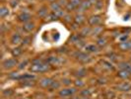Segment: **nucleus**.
Masks as SVG:
<instances>
[{"instance_id": "obj_1", "label": "nucleus", "mask_w": 131, "mask_h": 99, "mask_svg": "<svg viewBox=\"0 0 131 99\" xmlns=\"http://www.w3.org/2000/svg\"><path fill=\"white\" fill-rule=\"evenodd\" d=\"M49 69V64L48 62H39V64H34L31 66V71L33 73H46Z\"/></svg>"}, {"instance_id": "obj_2", "label": "nucleus", "mask_w": 131, "mask_h": 99, "mask_svg": "<svg viewBox=\"0 0 131 99\" xmlns=\"http://www.w3.org/2000/svg\"><path fill=\"white\" fill-rule=\"evenodd\" d=\"M77 91L76 87H72V88H64V89H61L59 91V96L60 97H69L73 94H75Z\"/></svg>"}, {"instance_id": "obj_3", "label": "nucleus", "mask_w": 131, "mask_h": 99, "mask_svg": "<svg viewBox=\"0 0 131 99\" xmlns=\"http://www.w3.org/2000/svg\"><path fill=\"white\" fill-rule=\"evenodd\" d=\"M101 22H102V18H101V16H99V15H94V16L90 17V18L88 19L89 25L93 27H97L98 25L101 24Z\"/></svg>"}, {"instance_id": "obj_4", "label": "nucleus", "mask_w": 131, "mask_h": 99, "mask_svg": "<svg viewBox=\"0 0 131 99\" xmlns=\"http://www.w3.org/2000/svg\"><path fill=\"white\" fill-rule=\"evenodd\" d=\"M17 65V60L15 59H6L3 64H2V66H3V68H5V69H10V68H13L14 66H16Z\"/></svg>"}, {"instance_id": "obj_5", "label": "nucleus", "mask_w": 131, "mask_h": 99, "mask_svg": "<svg viewBox=\"0 0 131 99\" xmlns=\"http://www.w3.org/2000/svg\"><path fill=\"white\" fill-rule=\"evenodd\" d=\"M76 58H77V59L80 60V61L86 62V61H88V60L90 59L91 57H90L88 53H83V52H79V53H77V55H76Z\"/></svg>"}, {"instance_id": "obj_6", "label": "nucleus", "mask_w": 131, "mask_h": 99, "mask_svg": "<svg viewBox=\"0 0 131 99\" xmlns=\"http://www.w3.org/2000/svg\"><path fill=\"white\" fill-rule=\"evenodd\" d=\"M52 82H53V80L51 78H49V77H45V78H42L39 81V84H40V86H42V87H45V88H47V87H50V86H51Z\"/></svg>"}, {"instance_id": "obj_7", "label": "nucleus", "mask_w": 131, "mask_h": 99, "mask_svg": "<svg viewBox=\"0 0 131 99\" xmlns=\"http://www.w3.org/2000/svg\"><path fill=\"white\" fill-rule=\"evenodd\" d=\"M18 19H19L20 22H23L24 24L27 23V22H30V20H31V15L29 13H27V12H23V13H21L18 16Z\"/></svg>"}, {"instance_id": "obj_8", "label": "nucleus", "mask_w": 131, "mask_h": 99, "mask_svg": "<svg viewBox=\"0 0 131 99\" xmlns=\"http://www.w3.org/2000/svg\"><path fill=\"white\" fill-rule=\"evenodd\" d=\"M118 90H121V91H128L131 89V83L129 82H123V83H120L119 85H117Z\"/></svg>"}, {"instance_id": "obj_9", "label": "nucleus", "mask_w": 131, "mask_h": 99, "mask_svg": "<svg viewBox=\"0 0 131 99\" xmlns=\"http://www.w3.org/2000/svg\"><path fill=\"white\" fill-rule=\"evenodd\" d=\"M92 6V3L90 2V1H88V0H84V1H82V3H81V5H80V11H82V12H84L85 10L87 9H89L90 7Z\"/></svg>"}, {"instance_id": "obj_10", "label": "nucleus", "mask_w": 131, "mask_h": 99, "mask_svg": "<svg viewBox=\"0 0 131 99\" xmlns=\"http://www.w3.org/2000/svg\"><path fill=\"white\" fill-rule=\"evenodd\" d=\"M85 50L86 52H88V53H98L99 52L98 47L96 46V45H93V44L85 46Z\"/></svg>"}, {"instance_id": "obj_11", "label": "nucleus", "mask_w": 131, "mask_h": 99, "mask_svg": "<svg viewBox=\"0 0 131 99\" xmlns=\"http://www.w3.org/2000/svg\"><path fill=\"white\" fill-rule=\"evenodd\" d=\"M22 41H23V40H22V37H21V35H19L18 33L14 34L13 36H12V38H11V42H12V44H14V45L20 44Z\"/></svg>"}, {"instance_id": "obj_12", "label": "nucleus", "mask_w": 131, "mask_h": 99, "mask_svg": "<svg viewBox=\"0 0 131 99\" xmlns=\"http://www.w3.org/2000/svg\"><path fill=\"white\" fill-rule=\"evenodd\" d=\"M23 29H24L26 32H32L34 29H35V24H34L33 22H27V23L24 24Z\"/></svg>"}, {"instance_id": "obj_13", "label": "nucleus", "mask_w": 131, "mask_h": 99, "mask_svg": "<svg viewBox=\"0 0 131 99\" xmlns=\"http://www.w3.org/2000/svg\"><path fill=\"white\" fill-rule=\"evenodd\" d=\"M131 75V73H128L127 70H125V69H120L119 71H118L117 73V76L118 77H120V78H128L129 76Z\"/></svg>"}, {"instance_id": "obj_14", "label": "nucleus", "mask_w": 131, "mask_h": 99, "mask_svg": "<svg viewBox=\"0 0 131 99\" xmlns=\"http://www.w3.org/2000/svg\"><path fill=\"white\" fill-rule=\"evenodd\" d=\"M75 22H76V24L77 25H81L82 23H84V21H85V16L83 15V14H77L76 16H75Z\"/></svg>"}, {"instance_id": "obj_15", "label": "nucleus", "mask_w": 131, "mask_h": 99, "mask_svg": "<svg viewBox=\"0 0 131 99\" xmlns=\"http://www.w3.org/2000/svg\"><path fill=\"white\" fill-rule=\"evenodd\" d=\"M119 48L122 50V51H127V50H130L131 49V42H122L120 43Z\"/></svg>"}, {"instance_id": "obj_16", "label": "nucleus", "mask_w": 131, "mask_h": 99, "mask_svg": "<svg viewBox=\"0 0 131 99\" xmlns=\"http://www.w3.org/2000/svg\"><path fill=\"white\" fill-rule=\"evenodd\" d=\"M106 44H107V40L105 39V37H101V38H99L97 40V46L101 47V48L105 47Z\"/></svg>"}, {"instance_id": "obj_17", "label": "nucleus", "mask_w": 131, "mask_h": 99, "mask_svg": "<svg viewBox=\"0 0 131 99\" xmlns=\"http://www.w3.org/2000/svg\"><path fill=\"white\" fill-rule=\"evenodd\" d=\"M50 8H51V10H52L53 12H56V11H58V10L61 9V5L59 4V2H51Z\"/></svg>"}, {"instance_id": "obj_18", "label": "nucleus", "mask_w": 131, "mask_h": 99, "mask_svg": "<svg viewBox=\"0 0 131 99\" xmlns=\"http://www.w3.org/2000/svg\"><path fill=\"white\" fill-rule=\"evenodd\" d=\"M86 73H87V70H86L85 68H80L78 70H76L74 74H75L77 77H83V76L86 75Z\"/></svg>"}, {"instance_id": "obj_19", "label": "nucleus", "mask_w": 131, "mask_h": 99, "mask_svg": "<svg viewBox=\"0 0 131 99\" xmlns=\"http://www.w3.org/2000/svg\"><path fill=\"white\" fill-rule=\"evenodd\" d=\"M7 15H9V10L7 7H1L0 8V16L2 18H5Z\"/></svg>"}, {"instance_id": "obj_20", "label": "nucleus", "mask_w": 131, "mask_h": 99, "mask_svg": "<svg viewBox=\"0 0 131 99\" xmlns=\"http://www.w3.org/2000/svg\"><path fill=\"white\" fill-rule=\"evenodd\" d=\"M130 65L131 64L127 62V61H121V62L118 64V67H119L120 69H125V70H127V68L130 66Z\"/></svg>"}, {"instance_id": "obj_21", "label": "nucleus", "mask_w": 131, "mask_h": 99, "mask_svg": "<svg viewBox=\"0 0 131 99\" xmlns=\"http://www.w3.org/2000/svg\"><path fill=\"white\" fill-rule=\"evenodd\" d=\"M102 32H103V27L97 26V27H95V29L91 32V34H93L94 36H97V35H100Z\"/></svg>"}, {"instance_id": "obj_22", "label": "nucleus", "mask_w": 131, "mask_h": 99, "mask_svg": "<svg viewBox=\"0 0 131 99\" xmlns=\"http://www.w3.org/2000/svg\"><path fill=\"white\" fill-rule=\"evenodd\" d=\"M21 53H22V49L21 48H15L12 50V55L14 57H19Z\"/></svg>"}, {"instance_id": "obj_23", "label": "nucleus", "mask_w": 131, "mask_h": 99, "mask_svg": "<svg viewBox=\"0 0 131 99\" xmlns=\"http://www.w3.org/2000/svg\"><path fill=\"white\" fill-rule=\"evenodd\" d=\"M80 34H81V36H83V37H85V36H87V35H89V34H91V29L90 28H87V27H85L81 32H80Z\"/></svg>"}, {"instance_id": "obj_24", "label": "nucleus", "mask_w": 131, "mask_h": 99, "mask_svg": "<svg viewBox=\"0 0 131 99\" xmlns=\"http://www.w3.org/2000/svg\"><path fill=\"white\" fill-rule=\"evenodd\" d=\"M39 15L40 16V17H46V15H47V10H46V7H42V8L39 10Z\"/></svg>"}, {"instance_id": "obj_25", "label": "nucleus", "mask_w": 131, "mask_h": 99, "mask_svg": "<svg viewBox=\"0 0 131 99\" xmlns=\"http://www.w3.org/2000/svg\"><path fill=\"white\" fill-rule=\"evenodd\" d=\"M81 96H83V97H89L90 95H91V91L89 90V89H84V90H82L81 91Z\"/></svg>"}, {"instance_id": "obj_26", "label": "nucleus", "mask_w": 131, "mask_h": 99, "mask_svg": "<svg viewBox=\"0 0 131 99\" xmlns=\"http://www.w3.org/2000/svg\"><path fill=\"white\" fill-rule=\"evenodd\" d=\"M65 8H66V10H67V11H73L76 7L74 6L71 2H68V3H67V5L65 6Z\"/></svg>"}, {"instance_id": "obj_27", "label": "nucleus", "mask_w": 131, "mask_h": 99, "mask_svg": "<svg viewBox=\"0 0 131 99\" xmlns=\"http://www.w3.org/2000/svg\"><path fill=\"white\" fill-rule=\"evenodd\" d=\"M103 6H104V4H103V2L101 1V0H97V2L95 3V7L97 8V9H102L103 8Z\"/></svg>"}, {"instance_id": "obj_28", "label": "nucleus", "mask_w": 131, "mask_h": 99, "mask_svg": "<svg viewBox=\"0 0 131 99\" xmlns=\"http://www.w3.org/2000/svg\"><path fill=\"white\" fill-rule=\"evenodd\" d=\"M70 2H71L75 7H79L81 5V3H82L81 0H70Z\"/></svg>"}, {"instance_id": "obj_29", "label": "nucleus", "mask_w": 131, "mask_h": 99, "mask_svg": "<svg viewBox=\"0 0 131 99\" xmlns=\"http://www.w3.org/2000/svg\"><path fill=\"white\" fill-rule=\"evenodd\" d=\"M63 20L65 21L66 23H70V22L72 21V17H71V15H69V14H66L65 16L63 17Z\"/></svg>"}, {"instance_id": "obj_30", "label": "nucleus", "mask_w": 131, "mask_h": 99, "mask_svg": "<svg viewBox=\"0 0 131 99\" xmlns=\"http://www.w3.org/2000/svg\"><path fill=\"white\" fill-rule=\"evenodd\" d=\"M54 13H55V15H56L58 18L59 17H64V16H65V14H64V10H61V9L58 10V11H56V12H54Z\"/></svg>"}, {"instance_id": "obj_31", "label": "nucleus", "mask_w": 131, "mask_h": 99, "mask_svg": "<svg viewBox=\"0 0 131 99\" xmlns=\"http://www.w3.org/2000/svg\"><path fill=\"white\" fill-rule=\"evenodd\" d=\"M74 83H75V85L77 86V87H82V86H84V82H82V80L81 79H76L75 81H74Z\"/></svg>"}, {"instance_id": "obj_32", "label": "nucleus", "mask_w": 131, "mask_h": 99, "mask_svg": "<svg viewBox=\"0 0 131 99\" xmlns=\"http://www.w3.org/2000/svg\"><path fill=\"white\" fill-rule=\"evenodd\" d=\"M28 62H29V60H28V59H25L24 61H22V62L20 64V66H18V67H19V69H23V68L28 65Z\"/></svg>"}, {"instance_id": "obj_33", "label": "nucleus", "mask_w": 131, "mask_h": 99, "mask_svg": "<svg viewBox=\"0 0 131 99\" xmlns=\"http://www.w3.org/2000/svg\"><path fill=\"white\" fill-rule=\"evenodd\" d=\"M103 64L105 65V67H107V68H110V69H113V66H112V64H110L108 61H106V60H104L103 61Z\"/></svg>"}, {"instance_id": "obj_34", "label": "nucleus", "mask_w": 131, "mask_h": 99, "mask_svg": "<svg viewBox=\"0 0 131 99\" xmlns=\"http://www.w3.org/2000/svg\"><path fill=\"white\" fill-rule=\"evenodd\" d=\"M59 85H60V83H59V82L53 80V82H52V84H51V86H50V88H51V89H55V88H58Z\"/></svg>"}, {"instance_id": "obj_35", "label": "nucleus", "mask_w": 131, "mask_h": 99, "mask_svg": "<svg viewBox=\"0 0 131 99\" xmlns=\"http://www.w3.org/2000/svg\"><path fill=\"white\" fill-rule=\"evenodd\" d=\"M71 79H69V78H63L62 79V83L63 84H65V85H70L71 84Z\"/></svg>"}, {"instance_id": "obj_36", "label": "nucleus", "mask_w": 131, "mask_h": 99, "mask_svg": "<svg viewBox=\"0 0 131 99\" xmlns=\"http://www.w3.org/2000/svg\"><path fill=\"white\" fill-rule=\"evenodd\" d=\"M30 41H31V38H30V37H28V38H24L22 42H23V44H24V45H28V44L30 43Z\"/></svg>"}, {"instance_id": "obj_37", "label": "nucleus", "mask_w": 131, "mask_h": 99, "mask_svg": "<svg viewBox=\"0 0 131 99\" xmlns=\"http://www.w3.org/2000/svg\"><path fill=\"white\" fill-rule=\"evenodd\" d=\"M127 39H128V36H127V35H124L123 37H120V38H119V40H120L121 43H122V42H126Z\"/></svg>"}, {"instance_id": "obj_38", "label": "nucleus", "mask_w": 131, "mask_h": 99, "mask_svg": "<svg viewBox=\"0 0 131 99\" xmlns=\"http://www.w3.org/2000/svg\"><path fill=\"white\" fill-rule=\"evenodd\" d=\"M10 4H11V6H12V7L17 6V4H18V0H12Z\"/></svg>"}, {"instance_id": "obj_39", "label": "nucleus", "mask_w": 131, "mask_h": 99, "mask_svg": "<svg viewBox=\"0 0 131 99\" xmlns=\"http://www.w3.org/2000/svg\"><path fill=\"white\" fill-rule=\"evenodd\" d=\"M59 4H60L61 6H63V5L66 6V5H67V1H66V0H59Z\"/></svg>"}, {"instance_id": "obj_40", "label": "nucleus", "mask_w": 131, "mask_h": 99, "mask_svg": "<svg viewBox=\"0 0 131 99\" xmlns=\"http://www.w3.org/2000/svg\"><path fill=\"white\" fill-rule=\"evenodd\" d=\"M106 95H107V98H113V96H114L113 92H111V91H108L106 93Z\"/></svg>"}, {"instance_id": "obj_41", "label": "nucleus", "mask_w": 131, "mask_h": 99, "mask_svg": "<svg viewBox=\"0 0 131 99\" xmlns=\"http://www.w3.org/2000/svg\"><path fill=\"white\" fill-rule=\"evenodd\" d=\"M58 39H59V34L56 33V35H54V36H53V40H54V41H57Z\"/></svg>"}, {"instance_id": "obj_42", "label": "nucleus", "mask_w": 131, "mask_h": 99, "mask_svg": "<svg viewBox=\"0 0 131 99\" xmlns=\"http://www.w3.org/2000/svg\"><path fill=\"white\" fill-rule=\"evenodd\" d=\"M4 93H5V94H12V90H9V91L6 90V91H4Z\"/></svg>"}, {"instance_id": "obj_43", "label": "nucleus", "mask_w": 131, "mask_h": 99, "mask_svg": "<svg viewBox=\"0 0 131 99\" xmlns=\"http://www.w3.org/2000/svg\"><path fill=\"white\" fill-rule=\"evenodd\" d=\"M48 1H50V2H55V0H48Z\"/></svg>"}, {"instance_id": "obj_44", "label": "nucleus", "mask_w": 131, "mask_h": 99, "mask_svg": "<svg viewBox=\"0 0 131 99\" xmlns=\"http://www.w3.org/2000/svg\"><path fill=\"white\" fill-rule=\"evenodd\" d=\"M72 99H79V98H75V97H73V98Z\"/></svg>"}, {"instance_id": "obj_45", "label": "nucleus", "mask_w": 131, "mask_h": 99, "mask_svg": "<svg viewBox=\"0 0 131 99\" xmlns=\"http://www.w3.org/2000/svg\"><path fill=\"white\" fill-rule=\"evenodd\" d=\"M84 99H87V98H86V97H85V98H84Z\"/></svg>"}]
</instances>
